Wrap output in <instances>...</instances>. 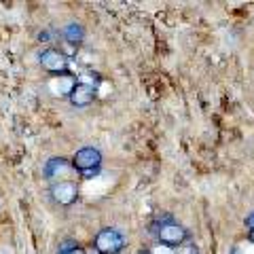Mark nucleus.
<instances>
[{"label": "nucleus", "mask_w": 254, "mask_h": 254, "mask_svg": "<svg viewBox=\"0 0 254 254\" xmlns=\"http://www.w3.org/2000/svg\"><path fill=\"white\" fill-rule=\"evenodd\" d=\"M148 231L155 237L157 244H165V246H170V248H178V246H182L187 240H190L189 229L182 227L172 214H165V212L150 222Z\"/></svg>", "instance_id": "1"}, {"label": "nucleus", "mask_w": 254, "mask_h": 254, "mask_svg": "<svg viewBox=\"0 0 254 254\" xmlns=\"http://www.w3.org/2000/svg\"><path fill=\"white\" fill-rule=\"evenodd\" d=\"M102 163H104V157H102V150L95 146H81L72 157L74 174L85 180L98 176L102 172Z\"/></svg>", "instance_id": "2"}, {"label": "nucleus", "mask_w": 254, "mask_h": 254, "mask_svg": "<svg viewBox=\"0 0 254 254\" xmlns=\"http://www.w3.org/2000/svg\"><path fill=\"white\" fill-rule=\"evenodd\" d=\"M127 246V237L117 227H104L93 235L91 248L98 254H121Z\"/></svg>", "instance_id": "3"}, {"label": "nucleus", "mask_w": 254, "mask_h": 254, "mask_svg": "<svg viewBox=\"0 0 254 254\" xmlns=\"http://www.w3.org/2000/svg\"><path fill=\"white\" fill-rule=\"evenodd\" d=\"M38 60V66H41L47 74L51 76H60V74H66L70 72V58L58 47H43L36 55Z\"/></svg>", "instance_id": "4"}, {"label": "nucleus", "mask_w": 254, "mask_h": 254, "mask_svg": "<svg viewBox=\"0 0 254 254\" xmlns=\"http://www.w3.org/2000/svg\"><path fill=\"white\" fill-rule=\"evenodd\" d=\"M51 203L60 205V208H70L78 201V187L74 180H62V182H53L47 189Z\"/></svg>", "instance_id": "5"}, {"label": "nucleus", "mask_w": 254, "mask_h": 254, "mask_svg": "<svg viewBox=\"0 0 254 254\" xmlns=\"http://www.w3.org/2000/svg\"><path fill=\"white\" fill-rule=\"evenodd\" d=\"M72 174H74L72 161H68L66 157H51V159H47L43 165V178L49 180V185L62 182V180H70Z\"/></svg>", "instance_id": "6"}, {"label": "nucleus", "mask_w": 254, "mask_h": 254, "mask_svg": "<svg viewBox=\"0 0 254 254\" xmlns=\"http://www.w3.org/2000/svg\"><path fill=\"white\" fill-rule=\"evenodd\" d=\"M58 36H60V41L66 43L70 49H78L83 43H85V36H87V32L83 28V23H76V21H68L66 26H64L60 32H58Z\"/></svg>", "instance_id": "7"}, {"label": "nucleus", "mask_w": 254, "mask_h": 254, "mask_svg": "<svg viewBox=\"0 0 254 254\" xmlns=\"http://www.w3.org/2000/svg\"><path fill=\"white\" fill-rule=\"evenodd\" d=\"M95 100H98V89L89 87V85H81V83L74 87V91L70 93V98H68L72 108H89Z\"/></svg>", "instance_id": "8"}, {"label": "nucleus", "mask_w": 254, "mask_h": 254, "mask_svg": "<svg viewBox=\"0 0 254 254\" xmlns=\"http://www.w3.org/2000/svg\"><path fill=\"white\" fill-rule=\"evenodd\" d=\"M78 85V78L72 72H66V74H60V76H53L51 81V89L55 95L60 98H70V93L74 91V87Z\"/></svg>", "instance_id": "9"}, {"label": "nucleus", "mask_w": 254, "mask_h": 254, "mask_svg": "<svg viewBox=\"0 0 254 254\" xmlns=\"http://www.w3.org/2000/svg\"><path fill=\"white\" fill-rule=\"evenodd\" d=\"M78 78V83L81 85H89V87H95V89H98L100 87V83H102V74L100 72H95V70H83L81 74L76 76Z\"/></svg>", "instance_id": "10"}, {"label": "nucleus", "mask_w": 254, "mask_h": 254, "mask_svg": "<svg viewBox=\"0 0 254 254\" xmlns=\"http://www.w3.org/2000/svg\"><path fill=\"white\" fill-rule=\"evenodd\" d=\"M229 254H254V244L246 237L244 242H240V244H235L233 248H231V252Z\"/></svg>", "instance_id": "11"}, {"label": "nucleus", "mask_w": 254, "mask_h": 254, "mask_svg": "<svg viewBox=\"0 0 254 254\" xmlns=\"http://www.w3.org/2000/svg\"><path fill=\"white\" fill-rule=\"evenodd\" d=\"M58 254H89V252H87L85 248H81L78 244H74V242H66V244H62Z\"/></svg>", "instance_id": "12"}, {"label": "nucleus", "mask_w": 254, "mask_h": 254, "mask_svg": "<svg viewBox=\"0 0 254 254\" xmlns=\"http://www.w3.org/2000/svg\"><path fill=\"white\" fill-rule=\"evenodd\" d=\"M176 254H197V246L193 244V240H187L185 244L176 248Z\"/></svg>", "instance_id": "13"}, {"label": "nucleus", "mask_w": 254, "mask_h": 254, "mask_svg": "<svg viewBox=\"0 0 254 254\" xmlns=\"http://www.w3.org/2000/svg\"><path fill=\"white\" fill-rule=\"evenodd\" d=\"M150 254H176V248H170L165 244H155L153 248H148Z\"/></svg>", "instance_id": "14"}, {"label": "nucleus", "mask_w": 254, "mask_h": 254, "mask_svg": "<svg viewBox=\"0 0 254 254\" xmlns=\"http://www.w3.org/2000/svg\"><path fill=\"white\" fill-rule=\"evenodd\" d=\"M38 41H41V43H51V41H53L51 32H49V30H43L41 34H38Z\"/></svg>", "instance_id": "15"}, {"label": "nucleus", "mask_w": 254, "mask_h": 254, "mask_svg": "<svg viewBox=\"0 0 254 254\" xmlns=\"http://www.w3.org/2000/svg\"><path fill=\"white\" fill-rule=\"evenodd\" d=\"M246 227H248V231L254 229V212H250L248 216H246Z\"/></svg>", "instance_id": "16"}, {"label": "nucleus", "mask_w": 254, "mask_h": 254, "mask_svg": "<svg viewBox=\"0 0 254 254\" xmlns=\"http://www.w3.org/2000/svg\"><path fill=\"white\" fill-rule=\"evenodd\" d=\"M248 240L254 244V229H250V231H248Z\"/></svg>", "instance_id": "17"}, {"label": "nucleus", "mask_w": 254, "mask_h": 254, "mask_svg": "<svg viewBox=\"0 0 254 254\" xmlns=\"http://www.w3.org/2000/svg\"><path fill=\"white\" fill-rule=\"evenodd\" d=\"M138 254H150V250H148V248H142Z\"/></svg>", "instance_id": "18"}, {"label": "nucleus", "mask_w": 254, "mask_h": 254, "mask_svg": "<svg viewBox=\"0 0 254 254\" xmlns=\"http://www.w3.org/2000/svg\"><path fill=\"white\" fill-rule=\"evenodd\" d=\"M89 254H98V252H95V250H91V252H89Z\"/></svg>", "instance_id": "19"}]
</instances>
